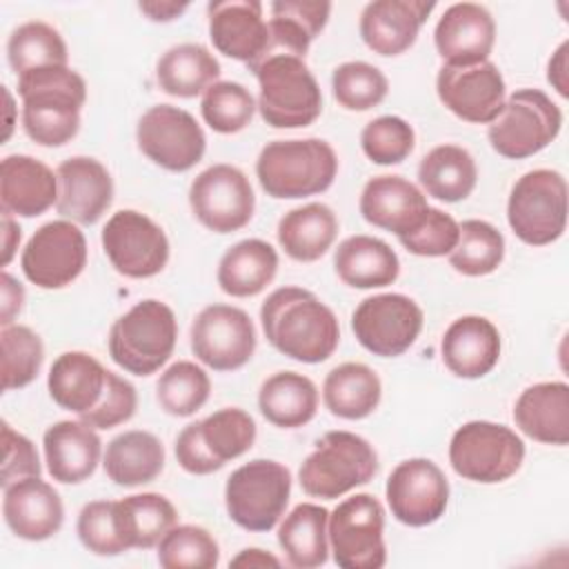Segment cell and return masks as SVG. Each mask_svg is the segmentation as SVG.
Wrapping results in <instances>:
<instances>
[{"label": "cell", "mask_w": 569, "mask_h": 569, "mask_svg": "<svg viewBox=\"0 0 569 569\" xmlns=\"http://www.w3.org/2000/svg\"><path fill=\"white\" fill-rule=\"evenodd\" d=\"M260 325L269 345L282 356L316 365L340 342L336 313L309 289L280 287L260 307Z\"/></svg>", "instance_id": "1"}, {"label": "cell", "mask_w": 569, "mask_h": 569, "mask_svg": "<svg viewBox=\"0 0 569 569\" xmlns=\"http://www.w3.org/2000/svg\"><path fill=\"white\" fill-rule=\"evenodd\" d=\"M24 133L42 147H62L80 129L87 100L82 76L69 67H42L18 76Z\"/></svg>", "instance_id": "2"}, {"label": "cell", "mask_w": 569, "mask_h": 569, "mask_svg": "<svg viewBox=\"0 0 569 569\" xmlns=\"http://www.w3.org/2000/svg\"><path fill=\"white\" fill-rule=\"evenodd\" d=\"M338 173L333 147L320 138L267 142L256 160L262 191L278 200H296L327 191Z\"/></svg>", "instance_id": "3"}, {"label": "cell", "mask_w": 569, "mask_h": 569, "mask_svg": "<svg viewBox=\"0 0 569 569\" xmlns=\"http://www.w3.org/2000/svg\"><path fill=\"white\" fill-rule=\"evenodd\" d=\"M176 340L178 320L173 309L156 298H147L111 325L109 356L133 376H151L171 358Z\"/></svg>", "instance_id": "4"}, {"label": "cell", "mask_w": 569, "mask_h": 569, "mask_svg": "<svg viewBox=\"0 0 569 569\" xmlns=\"http://www.w3.org/2000/svg\"><path fill=\"white\" fill-rule=\"evenodd\" d=\"M378 471L376 449L358 433L327 431L298 471L300 487L311 498L336 500L367 485Z\"/></svg>", "instance_id": "5"}, {"label": "cell", "mask_w": 569, "mask_h": 569, "mask_svg": "<svg viewBox=\"0 0 569 569\" xmlns=\"http://www.w3.org/2000/svg\"><path fill=\"white\" fill-rule=\"evenodd\" d=\"M258 78V111L273 129H300L318 120L322 93L305 58L271 56L253 69Z\"/></svg>", "instance_id": "6"}, {"label": "cell", "mask_w": 569, "mask_h": 569, "mask_svg": "<svg viewBox=\"0 0 569 569\" xmlns=\"http://www.w3.org/2000/svg\"><path fill=\"white\" fill-rule=\"evenodd\" d=\"M291 496V471L267 458L244 462L224 485V507L229 518L247 531H271Z\"/></svg>", "instance_id": "7"}, {"label": "cell", "mask_w": 569, "mask_h": 569, "mask_svg": "<svg viewBox=\"0 0 569 569\" xmlns=\"http://www.w3.org/2000/svg\"><path fill=\"white\" fill-rule=\"evenodd\" d=\"M507 222L531 247L556 242L567 229V180L556 169H533L516 180L507 200Z\"/></svg>", "instance_id": "8"}, {"label": "cell", "mask_w": 569, "mask_h": 569, "mask_svg": "<svg viewBox=\"0 0 569 569\" xmlns=\"http://www.w3.org/2000/svg\"><path fill=\"white\" fill-rule=\"evenodd\" d=\"M562 127L560 107L540 89H518L489 122L491 149L509 160H522L551 144Z\"/></svg>", "instance_id": "9"}, {"label": "cell", "mask_w": 569, "mask_h": 569, "mask_svg": "<svg viewBox=\"0 0 569 569\" xmlns=\"http://www.w3.org/2000/svg\"><path fill=\"white\" fill-rule=\"evenodd\" d=\"M525 460L522 438L507 425L471 420L449 442V462L458 476L480 485L509 480Z\"/></svg>", "instance_id": "10"}, {"label": "cell", "mask_w": 569, "mask_h": 569, "mask_svg": "<svg viewBox=\"0 0 569 569\" xmlns=\"http://www.w3.org/2000/svg\"><path fill=\"white\" fill-rule=\"evenodd\" d=\"M329 551L342 569H380L387 562L385 507L371 493H356L333 511L327 522Z\"/></svg>", "instance_id": "11"}, {"label": "cell", "mask_w": 569, "mask_h": 569, "mask_svg": "<svg viewBox=\"0 0 569 569\" xmlns=\"http://www.w3.org/2000/svg\"><path fill=\"white\" fill-rule=\"evenodd\" d=\"M136 142L153 164L173 173L193 169L207 149L198 120L173 104L149 107L138 120Z\"/></svg>", "instance_id": "12"}, {"label": "cell", "mask_w": 569, "mask_h": 569, "mask_svg": "<svg viewBox=\"0 0 569 569\" xmlns=\"http://www.w3.org/2000/svg\"><path fill=\"white\" fill-rule=\"evenodd\" d=\"M189 207L196 220L213 233H233L249 224L256 196L249 178L233 164H211L189 187Z\"/></svg>", "instance_id": "13"}, {"label": "cell", "mask_w": 569, "mask_h": 569, "mask_svg": "<svg viewBox=\"0 0 569 569\" xmlns=\"http://www.w3.org/2000/svg\"><path fill=\"white\" fill-rule=\"evenodd\" d=\"M100 240L111 267L133 280L158 276L169 262V240L162 227L136 209L116 211Z\"/></svg>", "instance_id": "14"}, {"label": "cell", "mask_w": 569, "mask_h": 569, "mask_svg": "<svg viewBox=\"0 0 569 569\" xmlns=\"http://www.w3.org/2000/svg\"><path fill=\"white\" fill-rule=\"evenodd\" d=\"M422 309L405 293H378L365 298L353 316L356 340L373 356H402L422 331Z\"/></svg>", "instance_id": "15"}, {"label": "cell", "mask_w": 569, "mask_h": 569, "mask_svg": "<svg viewBox=\"0 0 569 569\" xmlns=\"http://www.w3.org/2000/svg\"><path fill=\"white\" fill-rule=\"evenodd\" d=\"M191 351L213 371H236L256 351L258 338L249 313L231 305L204 307L191 325Z\"/></svg>", "instance_id": "16"}, {"label": "cell", "mask_w": 569, "mask_h": 569, "mask_svg": "<svg viewBox=\"0 0 569 569\" xmlns=\"http://www.w3.org/2000/svg\"><path fill=\"white\" fill-rule=\"evenodd\" d=\"M20 267L24 278L40 289L71 284L87 267L84 233L64 218L42 224L22 249Z\"/></svg>", "instance_id": "17"}, {"label": "cell", "mask_w": 569, "mask_h": 569, "mask_svg": "<svg viewBox=\"0 0 569 569\" xmlns=\"http://www.w3.org/2000/svg\"><path fill=\"white\" fill-rule=\"evenodd\" d=\"M391 516L407 527L436 522L449 502V482L429 458H409L393 467L385 487Z\"/></svg>", "instance_id": "18"}, {"label": "cell", "mask_w": 569, "mask_h": 569, "mask_svg": "<svg viewBox=\"0 0 569 569\" xmlns=\"http://www.w3.org/2000/svg\"><path fill=\"white\" fill-rule=\"evenodd\" d=\"M436 93L460 120L489 124L505 104V78L489 60L469 67L442 64L436 76Z\"/></svg>", "instance_id": "19"}, {"label": "cell", "mask_w": 569, "mask_h": 569, "mask_svg": "<svg viewBox=\"0 0 569 569\" xmlns=\"http://www.w3.org/2000/svg\"><path fill=\"white\" fill-rule=\"evenodd\" d=\"M56 209L76 224H96L113 202V180L107 167L89 156H73L58 164Z\"/></svg>", "instance_id": "20"}, {"label": "cell", "mask_w": 569, "mask_h": 569, "mask_svg": "<svg viewBox=\"0 0 569 569\" xmlns=\"http://www.w3.org/2000/svg\"><path fill=\"white\" fill-rule=\"evenodd\" d=\"M209 38L213 47L233 60H240L249 71L267 51L269 29L258 0H220L209 2Z\"/></svg>", "instance_id": "21"}, {"label": "cell", "mask_w": 569, "mask_h": 569, "mask_svg": "<svg viewBox=\"0 0 569 569\" xmlns=\"http://www.w3.org/2000/svg\"><path fill=\"white\" fill-rule=\"evenodd\" d=\"M433 42L445 64L469 67L485 62L496 42L493 16L476 2L451 4L436 24Z\"/></svg>", "instance_id": "22"}, {"label": "cell", "mask_w": 569, "mask_h": 569, "mask_svg": "<svg viewBox=\"0 0 569 569\" xmlns=\"http://www.w3.org/2000/svg\"><path fill=\"white\" fill-rule=\"evenodd\" d=\"M2 516L18 538L40 542L60 531L64 507L49 482L40 480V476H31L4 487Z\"/></svg>", "instance_id": "23"}, {"label": "cell", "mask_w": 569, "mask_h": 569, "mask_svg": "<svg viewBox=\"0 0 569 569\" xmlns=\"http://www.w3.org/2000/svg\"><path fill=\"white\" fill-rule=\"evenodd\" d=\"M433 9L422 0H373L360 13V38L378 56H400L413 47Z\"/></svg>", "instance_id": "24"}, {"label": "cell", "mask_w": 569, "mask_h": 569, "mask_svg": "<svg viewBox=\"0 0 569 569\" xmlns=\"http://www.w3.org/2000/svg\"><path fill=\"white\" fill-rule=\"evenodd\" d=\"M440 356L453 376L482 378L498 365L500 333L485 316H460L447 327L440 340Z\"/></svg>", "instance_id": "25"}, {"label": "cell", "mask_w": 569, "mask_h": 569, "mask_svg": "<svg viewBox=\"0 0 569 569\" xmlns=\"http://www.w3.org/2000/svg\"><path fill=\"white\" fill-rule=\"evenodd\" d=\"M47 471L56 482L78 485L87 480L102 456L98 429L82 420H60L42 436Z\"/></svg>", "instance_id": "26"}, {"label": "cell", "mask_w": 569, "mask_h": 569, "mask_svg": "<svg viewBox=\"0 0 569 569\" xmlns=\"http://www.w3.org/2000/svg\"><path fill=\"white\" fill-rule=\"evenodd\" d=\"M362 218L385 231L402 236L411 231L429 209L427 196L402 176H376L360 193Z\"/></svg>", "instance_id": "27"}, {"label": "cell", "mask_w": 569, "mask_h": 569, "mask_svg": "<svg viewBox=\"0 0 569 569\" xmlns=\"http://www.w3.org/2000/svg\"><path fill=\"white\" fill-rule=\"evenodd\" d=\"M58 200V176L31 156L13 153L0 164L2 211L18 218H36Z\"/></svg>", "instance_id": "28"}, {"label": "cell", "mask_w": 569, "mask_h": 569, "mask_svg": "<svg viewBox=\"0 0 569 569\" xmlns=\"http://www.w3.org/2000/svg\"><path fill=\"white\" fill-rule=\"evenodd\" d=\"M516 427L536 442L565 447L569 442V387L562 380L527 387L513 405Z\"/></svg>", "instance_id": "29"}, {"label": "cell", "mask_w": 569, "mask_h": 569, "mask_svg": "<svg viewBox=\"0 0 569 569\" xmlns=\"http://www.w3.org/2000/svg\"><path fill=\"white\" fill-rule=\"evenodd\" d=\"M269 11H271V20L267 22L269 42L258 64H262L271 56L305 58L309 51V44L320 36V31L329 20L331 2L276 0L269 4Z\"/></svg>", "instance_id": "30"}, {"label": "cell", "mask_w": 569, "mask_h": 569, "mask_svg": "<svg viewBox=\"0 0 569 569\" xmlns=\"http://www.w3.org/2000/svg\"><path fill=\"white\" fill-rule=\"evenodd\" d=\"M107 385V369L87 351L60 353L47 376L51 400L71 413H84L98 405Z\"/></svg>", "instance_id": "31"}, {"label": "cell", "mask_w": 569, "mask_h": 569, "mask_svg": "<svg viewBox=\"0 0 569 569\" xmlns=\"http://www.w3.org/2000/svg\"><path fill=\"white\" fill-rule=\"evenodd\" d=\"M333 269L338 278L353 289H378L396 282L400 260L385 240L360 233L338 244Z\"/></svg>", "instance_id": "32"}, {"label": "cell", "mask_w": 569, "mask_h": 569, "mask_svg": "<svg viewBox=\"0 0 569 569\" xmlns=\"http://www.w3.org/2000/svg\"><path fill=\"white\" fill-rule=\"evenodd\" d=\"M278 273V251L260 238H247L229 247L216 271V280L227 296L251 298L271 284Z\"/></svg>", "instance_id": "33"}, {"label": "cell", "mask_w": 569, "mask_h": 569, "mask_svg": "<svg viewBox=\"0 0 569 569\" xmlns=\"http://www.w3.org/2000/svg\"><path fill=\"white\" fill-rule=\"evenodd\" d=\"M276 236L291 260L316 262L331 249L338 236V218L325 202H309L287 211Z\"/></svg>", "instance_id": "34"}, {"label": "cell", "mask_w": 569, "mask_h": 569, "mask_svg": "<svg viewBox=\"0 0 569 569\" xmlns=\"http://www.w3.org/2000/svg\"><path fill=\"white\" fill-rule=\"evenodd\" d=\"M102 467L113 485L140 487L156 480L164 469V447L149 431H122L107 445Z\"/></svg>", "instance_id": "35"}, {"label": "cell", "mask_w": 569, "mask_h": 569, "mask_svg": "<svg viewBox=\"0 0 569 569\" xmlns=\"http://www.w3.org/2000/svg\"><path fill=\"white\" fill-rule=\"evenodd\" d=\"M382 396L378 373L365 362H342L322 382V402L331 416L362 420L376 411Z\"/></svg>", "instance_id": "36"}, {"label": "cell", "mask_w": 569, "mask_h": 569, "mask_svg": "<svg viewBox=\"0 0 569 569\" xmlns=\"http://www.w3.org/2000/svg\"><path fill=\"white\" fill-rule=\"evenodd\" d=\"M260 413L280 429H298L318 411V389L311 378L298 371L269 376L258 391Z\"/></svg>", "instance_id": "37"}, {"label": "cell", "mask_w": 569, "mask_h": 569, "mask_svg": "<svg viewBox=\"0 0 569 569\" xmlns=\"http://www.w3.org/2000/svg\"><path fill=\"white\" fill-rule=\"evenodd\" d=\"M329 511L313 502L293 507L278 527V545L296 569L322 567L329 558Z\"/></svg>", "instance_id": "38"}, {"label": "cell", "mask_w": 569, "mask_h": 569, "mask_svg": "<svg viewBox=\"0 0 569 569\" xmlns=\"http://www.w3.org/2000/svg\"><path fill=\"white\" fill-rule=\"evenodd\" d=\"M118 533L129 549H151L178 525V511L162 493H133L116 500Z\"/></svg>", "instance_id": "39"}, {"label": "cell", "mask_w": 569, "mask_h": 569, "mask_svg": "<svg viewBox=\"0 0 569 569\" xmlns=\"http://www.w3.org/2000/svg\"><path fill=\"white\" fill-rule=\"evenodd\" d=\"M220 62L216 56L198 44L182 42L167 49L156 64L158 87L176 98H196L218 82Z\"/></svg>", "instance_id": "40"}, {"label": "cell", "mask_w": 569, "mask_h": 569, "mask_svg": "<svg viewBox=\"0 0 569 569\" xmlns=\"http://www.w3.org/2000/svg\"><path fill=\"white\" fill-rule=\"evenodd\" d=\"M418 182L440 202H460L476 189L478 167L465 147L438 144L420 160Z\"/></svg>", "instance_id": "41"}, {"label": "cell", "mask_w": 569, "mask_h": 569, "mask_svg": "<svg viewBox=\"0 0 569 569\" xmlns=\"http://www.w3.org/2000/svg\"><path fill=\"white\" fill-rule=\"evenodd\" d=\"M7 60L13 73L22 76L42 67H67L69 53L58 29L31 20L11 31L7 40Z\"/></svg>", "instance_id": "42"}, {"label": "cell", "mask_w": 569, "mask_h": 569, "mask_svg": "<svg viewBox=\"0 0 569 569\" xmlns=\"http://www.w3.org/2000/svg\"><path fill=\"white\" fill-rule=\"evenodd\" d=\"M505 258V238L487 220H465L458 242L449 253V264L469 278L493 273Z\"/></svg>", "instance_id": "43"}, {"label": "cell", "mask_w": 569, "mask_h": 569, "mask_svg": "<svg viewBox=\"0 0 569 569\" xmlns=\"http://www.w3.org/2000/svg\"><path fill=\"white\" fill-rule=\"evenodd\" d=\"M209 393L211 380L207 371L191 360H178L169 365L156 382V398L160 409L176 418L193 416L204 407Z\"/></svg>", "instance_id": "44"}, {"label": "cell", "mask_w": 569, "mask_h": 569, "mask_svg": "<svg viewBox=\"0 0 569 569\" xmlns=\"http://www.w3.org/2000/svg\"><path fill=\"white\" fill-rule=\"evenodd\" d=\"M256 422L240 407H224L200 420V438L209 456L224 467L247 453L256 442Z\"/></svg>", "instance_id": "45"}, {"label": "cell", "mask_w": 569, "mask_h": 569, "mask_svg": "<svg viewBox=\"0 0 569 569\" xmlns=\"http://www.w3.org/2000/svg\"><path fill=\"white\" fill-rule=\"evenodd\" d=\"M2 345V389H22L31 385L44 360L40 336L27 325H9L0 331Z\"/></svg>", "instance_id": "46"}, {"label": "cell", "mask_w": 569, "mask_h": 569, "mask_svg": "<svg viewBox=\"0 0 569 569\" xmlns=\"http://www.w3.org/2000/svg\"><path fill=\"white\" fill-rule=\"evenodd\" d=\"M218 560L216 538L198 525H176L158 542V562L164 569H213Z\"/></svg>", "instance_id": "47"}, {"label": "cell", "mask_w": 569, "mask_h": 569, "mask_svg": "<svg viewBox=\"0 0 569 569\" xmlns=\"http://www.w3.org/2000/svg\"><path fill=\"white\" fill-rule=\"evenodd\" d=\"M331 91L342 109L369 111L387 98L389 82L378 67L362 60H351L333 69Z\"/></svg>", "instance_id": "48"}, {"label": "cell", "mask_w": 569, "mask_h": 569, "mask_svg": "<svg viewBox=\"0 0 569 569\" xmlns=\"http://www.w3.org/2000/svg\"><path fill=\"white\" fill-rule=\"evenodd\" d=\"M258 109V102L249 89L240 82L218 80L204 93L200 102V113L204 122L218 133H238L242 131Z\"/></svg>", "instance_id": "49"}, {"label": "cell", "mask_w": 569, "mask_h": 569, "mask_svg": "<svg viewBox=\"0 0 569 569\" xmlns=\"http://www.w3.org/2000/svg\"><path fill=\"white\" fill-rule=\"evenodd\" d=\"M416 144L411 124L398 116H380L365 124L360 133V147L373 164H400Z\"/></svg>", "instance_id": "50"}, {"label": "cell", "mask_w": 569, "mask_h": 569, "mask_svg": "<svg viewBox=\"0 0 569 569\" xmlns=\"http://www.w3.org/2000/svg\"><path fill=\"white\" fill-rule=\"evenodd\" d=\"M82 547L96 556H120L127 551L118 525H116V500L87 502L76 522Z\"/></svg>", "instance_id": "51"}, {"label": "cell", "mask_w": 569, "mask_h": 569, "mask_svg": "<svg viewBox=\"0 0 569 569\" xmlns=\"http://www.w3.org/2000/svg\"><path fill=\"white\" fill-rule=\"evenodd\" d=\"M458 233H460V224L449 213H445L442 209L429 207L422 220L411 231L398 236V240L413 256L440 258L453 251L458 242Z\"/></svg>", "instance_id": "52"}, {"label": "cell", "mask_w": 569, "mask_h": 569, "mask_svg": "<svg viewBox=\"0 0 569 569\" xmlns=\"http://www.w3.org/2000/svg\"><path fill=\"white\" fill-rule=\"evenodd\" d=\"M136 407H138L136 387L127 378L113 371H107V385H104L102 398L98 400L96 407L80 413V420L91 425L93 429H113L131 420L136 413Z\"/></svg>", "instance_id": "53"}, {"label": "cell", "mask_w": 569, "mask_h": 569, "mask_svg": "<svg viewBox=\"0 0 569 569\" xmlns=\"http://www.w3.org/2000/svg\"><path fill=\"white\" fill-rule=\"evenodd\" d=\"M40 458L36 445L16 431L9 422H2V471L0 485L2 489L31 476H40Z\"/></svg>", "instance_id": "54"}, {"label": "cell", "mask_w": 569, "mask_h": 569, "mask_svg": "<svg viewBox=\"0 0 569 569\" xmlns=\"http://www.w3.org/2000/svg\"><path fill=\"white\" fill-rule=\"evenodd\" d=\"M176 460L178 465L193 476H207L222 469L207 451L200 438V420L189 422L176 438Z\"/></svg>", "instance_id": "55"}, {"label": "cell", "mask_w": 569, "mask_h": 569, "mask_svg": "<svg viewBox=\"0 0 569 569\" xmlns=\"http://www.w3.org/2000/svg\"><path fill=\"white\" fill-rule=\"evenodd\" d=\"M0 325L9 327L13 325V318L20 313L24 302V287L7 271L0 276Z\"/></svg>", "instance_id": "56"}, {"label": "cell", "mask_w": 569, "mask_h": 569, "mask_svg": "<svg viewBox=\"0 0 569 569\" xmlns=\"http://www.w3.org/2000/svg\"><path fill=\"white\" fill-rule=\"evenodd\" d=\"M567 53H569V42H560V47L553 51L547 64V80L549 84L558 91V96L567 98L569 96V73H567Z\"/></svg>", "instance_id": "57"}, {"label": "cell", "mask_w": 569, "mask_h": 569, "mask_svg": "<svg viewBox=\"0 0 569 569\" xmlns=\"http://www.w3.org/2000/svg\"><path fill=\"white\" fill-rule=\"evenodd\" d=\"M138 9L153 22H171L176 20L178 16H182L189 4L187 2H158V0H151V2H140Z\"/></svg>", "instance_id": "58"}, {"label": "cell", "mask_w": 569, "mask_h": 569, "mask_svg": "<svg viewBox=\"0 0 569 569\" xmlns=\"http://www.w3.org/2000/svg\"><path fill=\"white\" fill-rule=\"evenodd\" d=\"M20 244V227L11 213L2 211V267H7Z\"/></svg>", "instance_id": "59"}, {"label": "cell", "mask_w": 569, "mask_h": 569, "mask_svg": "<svg viewBox=\"0 0 569 569\" xmlns=\"http://www.w3.org/2000/svg\"><path fill=\"white\" fill-rule=\"evenodd\" d=\"M229 565L231 567H280V560L267 553L264 549L251 547V549H242L236 558H231Z\"/></svg>", "instance_id": "60"}]
</instances>
